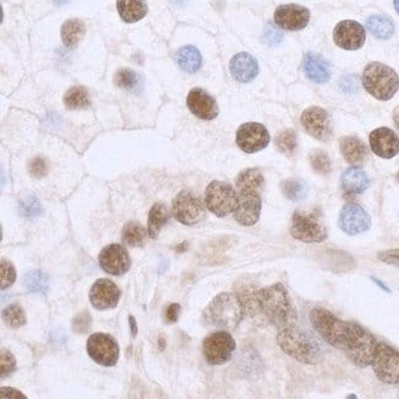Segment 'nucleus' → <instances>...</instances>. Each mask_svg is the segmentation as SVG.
Masks as SVG:
<instances>
[{
	"label": "nucleus",
	"mask_w": 399,
	"mask_h": 399,
	"mask_svg": "<svg viewBox=\"0 0 399 399\" xmlns=\"http://www.w3.org/2000/svg\"><path fill=\"white\" fill-rule=\"evenodd\" d=\"M236 349V341L229 332L220 330L208 335L203 341V354L208 364L219 366L229 363Z\"/></svg>",
	"instance_id": "10"
},
{
	"label": "nucleus",
	"mask_w": 399,
	"mask_h": 399,
	"mask_svg": "<svg viewBox=\"0 0 399 399\" xmlns=\"http://www.w3.org/2000/svg\"><path fill=\"white\" fill-rule=\"evenodd\" d=\"M291 236L306 243H320L328 237V231L320 217L313 212L296 210L290 222Z\"/></svg>",
	"instance_id": "8"
},
{
	"label": "nucleus",
	"mask_w": 399,
	"mask_h": 399,
	"mask_svg": "<svg viewBox=\"0 0 399 399\" xmlns=\"http://www.w3.org/2000/svg\"><path fill=\"white\" fill-rule=\"evenodd\" d=\"M310 322L313 330L328 344L344 350L349 335V322L339 320L330 311L322 307H315L310 311Z\"/></svg>",
	"instance_id": "6"
},
{
	"label": "nucleus",
	"mask_w": 399,
	"mask_h": 399,
	"mask_svg": "<svg viewBox=\"0 0 399 399\" xmlns=\"http://www.w3.org/2000/svg\"><path fill=\"white\" fill-rule=\"evenodd\" d=\"M301 124L311 137L320 142H327L333 133L330 114L325 109L317 106L304 111V114H301Z\"/></svg>",
	"instance_id": "15"
},
{
	"label": "nucleus",
	"mask_w": 399,
	"mask_h": 399,
	"mask_svg": "<svg viewBox=\"0 0 399 399\" xmlns=\"http://www.w3.org/2000/svg\"><path fill=\"white\" fill-rule=\"evenodd\" d=\"M276 148L279 149V151L285 155H292L295 153L296 147H297V138L296 133L291 129L284 130L280 134H278L276 138Z\"/></svg>",
	"instance_id": "40"
},
{
	"label": "nucleus",
	"mask_w": 399,
	"mask_h": 399,
	"mask_svg": "<svg viewBox=\"0 0 399 399\" xmlns=\"http://www.w3.org/2000/svg\"><path fill=\"white\" fill-rule=\"evenodd\" d=\"M281 191L284 193V196L292 202L304 201L309 194L307 184L304 181L296 180V178H289V180L283 181Z\"/></svg>",
	"instance_id": "35"
},
{
	"label": "nucleus",
	"mask_w": 399,
	"mask_h": 399,
	"mask_svg": "<svg viewBox=\"0 0 399 399\" xmlns=\"http://www.w3.org/2000/svg\"><path fill=\"white\" fill-rule=\"evenodd\" d=\"M394 1V8H395V11L399 14V0H393Z\"/></svg>",
	"instance_id": "54"
},
{
	"label": "nucleus",
	"mask_w": 399,
	"mask_h": 399,
	"mask_svg": "<svg viewBox=\"0 0 399 399\" xmlns=\"http://www.w3.org/2000/svg\"><path fill=\"white\" fill-rule=\"evenodd\" d=\"M0 366H1V379L9 377L16 371V359L11 350L1 349L0 351Z\"/></svg>",
	"instance_id": "43"
},
{
	"label": "nucleus",
	"mask_w": 399,
	"mask_h": 399,
	"mask_svg": "<svg viewBox=\"0 0 399 399\" xmlns=\"http://www.w3.org/2000/svg\"><path fill=\"white\" fill-rule=\"evenodd\" d=\"M310 163L313 171L318 175H328L332 171V163L328 154L320 149L313 150L310 154Z\"/></svg>",
	"instance_id": "39"
},
{
	"label": "nucleus",
	"mask_w": 399,
	"mask_h": 399,
	"mask_svg": "<svg viewBox=\"0 0 399 399\" xmlns=\"http://www.w3.org/2000/svg\"><path fill=\"white\" fill-rule=\"evenodd\" d=\"M238 194L231 184L212 181L205 191V207L217 217H225L236 210Z\"/></svg>",
	"instance_id": "9"
},
{
	"label": "nucleus",
	"mask_w": 399,
	"mask_h": 399,
	"mask_svg": "<svg viewBox=\"0 0 399 399\" xmlns=\"http://www.w3.org/2000/svg\"><path fill=\"white\" fill-rule=\"evenodd\" d=\"M341 188L348 194H360L365 192L370 186L367 175L360 168H349L341 173L340 177Z\"/></svg>",
	"instance_id": "26"
},
{
	"label": "nucleus",
	"mask_w": 399,
	"mask_h": 399,
	"mask_svg": "<svg viewBox=\"0 0 399 399\" xmlns=\"http://www.w3.org/2000/svg\"><path fill=\"white\" fill-rule=\"evenodd\" d=\"M121 290L114 281L99 279L90 290V301L95 309L100 311L111 310L119 305Z\"/></svg>",
	"instance_id": "20"
},
{
	"label": "nucleus",
	"mask_w": 399,
	"mask_h": 399,
	"mask_svg": "<svg viewBox=\"0 0 399 399\" xmlns=\"http://www.w3.org/2000/svg\"><path fill=\"white\" fill-rule=\"evenodd\" d=\"M370 147L379 158H394L399 153L398 135L386 127L374 129L370 134Z\"/></svg>",
	"instance_id": "22"
},
{
	"label": "nucleus",
	"mask_w": 399,
	"mask_h": 399,
	"mask_svg": "<svg viewBox=\"0 0 399 399\" xmlns=\"http://www.w3.org/2000/svg\"><path fill=\"white\" fill-rule=\"evenodd\" d=\"M173 217L186 226H194L205 217L202 201L191 191H181L173 202Z\"/></svg>",
	"instance_id": "11"
},
{
	"label": "nucleus",
	"mask_w": 399,
	"mask_h": 399,
	"mask_svg": "<svg viewBox=\"0 0 399 399\" xmlns=\"http://www.w3.org/2000/svg\"><path fill=\"white\" fill-rule=\"evenodd\" d=\"M90 327H91V316L89 315V312H83L73 320V330L79 334L89 332Z\"/></svg>",
	"instance_id": "44"
},
{
	"label": "nucleus",
	"mask_w": 399,
	"mask_h": 399,
	"mask_svg": "<svg viewBox=\"0 0 399 399\" xmlns=\"http://www.w3.org/2000/svg\"><path fill=\"white\" fill-rule=\"evenodd\" d=\"M85 32H86V27L83 21L79 19H70L62 25L60 36H62V41L65 47L73 48L84 37Z\"/></svg>",
	"instance_id": "31"
},
{
	"label": "nucleus",
	"mask_w": 399,
	"mask_h": 399,
	"mask_svg": "<svg viewBox=\"0 0 399 399\" xmlns=\"http://www.w3.org/2000/svg\"><path fill=\"white\" fill-rule=\"evenodd\" d=\"M340 151L344 156L346 163L355 165L364 161L367 155V149L359 138L344 137L340 139Z\"/></svg>",
	"instance_id": "28"
},
{
	"label": "nucleus",
	"mask_w": 399,
	"mask_h": 399,
	"mask_svg": "<svg viewBox=\"0 0 399 399\" xmlns=\"http://www.w3.org/2000/svg\"><path fill=\"white\" fill-rule=\"evenodd\" d=\"M371 280L374 281V283H376V284H377V285H379L381 289H384V290L387 291V292H391V290H389L387 286L384 285L382 281H379V279H376V278H371Z\"/></svg>",
	"instance_id": "52"
},
{
	"label": "nucleus",
	"mask_w": 399,
	"mask_h": 399,
	"mask_svg": "<svg viewBox=\"0 0 399 399\" xmlns=\"http://www.w3.org/2000/svg\"><path fill=\"white\" fill-rule=\"evenodd\" d=\"M393 121L394 124H395V128H397V130H398L399 133V106L397 107V109H394Z\"/></svg>",
	"instance_id": "51"
},
{
	"label": "nucleus",
	"mask_w": 399,
	"mask_h": 399,
	"mask_svg": "<svg viewBox=\"0 0 399 399\" xmlns=\"http://www.w3.org/2000/svg\"><path fill=\"white\" fill-rule=\"evenodd\" d=\"M274 21L283 30H302L310 21V11L297 4L278 6L274 13Z\"/></svg>",
	"instance_id": "19"
},
{
	"label": "nucleus",
	"mask_w": 399,
	"mask_h": 399,
	"mask_svg": "<svg viewBox=\"0 0 399 399\" xmlns=\"http://www.w3.org/2000/svg\"><path fill=\"white\" fill-rule=\"evenodd\" d=\"M338 225L344 234L355 236L369 230L371 227V217L359 204L348 203L340 212Z\"/></svg>",
	"instance_id": "16"
},
{
	"label": "nucleus",
	"mask_w": 399,
	"mask_h": 399,
	"mask_svg": "<svg viewBox=\"0 0 399 399\" xmlns=\"http://www.w3.org/2000/svg\"><path fill=\"white\" fill-rule=\"evenodd\" d=\"M19 208H20L21 215L25 217H35L40 215L42 212L40 202L35 196H29V197L21 199Z\"/></svg>",
	"instance_id": "42"
},
{
	"label": "nucleus",
	"mask_w": 399,
	"mask_h": 399,
	"mask_svg": "<svg viewBox=\"0 0 399 399\" xmlns=\"http://www.w3.org/2000/svg\"><path fill=\"white\" fill-rule=\"evenodd\" d=\"M1 398H25L24 394L14 388H1Z\"/></svg>",
	"instance_id": "49"
},
{
	"label": "nucleus",
	"mask_w": 399,
	"mask_h": 399,
	"mask_svg": "<svg viewBox=\"0 0 399 399\" xmlns=\"http://www.w3.org/2000/svg\"><path fill=\"white\" fill-rule=\"evenodd\" d=\"M283 40L280 31L276 29L273 25H266L264 30V41L269 46L278 45Z\"/></svg>",
	"instance_id": "47"
},
{
	"label": "nucleus",
	"mask_w": 399,
	"mask_h": 399,
	"mask_svg": "<svg viewBox=\"0 0 399 399\" xmlns=\"http://www.w3.org/2000/svg\"><path fill=\"white\" fill-rule=\"evenodd\" d=\"M181 313V305L180 304H170L165 311V320L168 323H176Z\"/></svg>",
	"instance_id": "48"
},
{
	"label": "nucleus",
	"mask_w": 399,
	"mask_h": 399,
	"mask_svg": "<svg viewBox=\"0 0 399 399\" xmlns=\"http://www.w3.org/2000/svg\"><path fill=\"white\" fill-rule=\"evenodd\" d=\"M262 315L276 330L297 323V312L285 286L276 283L258 291Z\"/></svg>",
	"instance_id": "2"
},
{
	"label": "nucleus",
	"mask_w": 399,
	"mask_h": 399,
	"mask_svg": "<svg viewBox=\"0 0 399 399\" xmlns=\"http://www.w3.org/2000/svg\"><path fill=\"white\" fill-rule=\"evenodd\" d=\"M245 316L238 297L234 294L222 292L212 299L203 312V320L210 327L222 330H236Z\"/></svg>",
	"instance_id": "4"
},
{
	"label": "nucleus",
	"mask_w": 399,
	"mask_h": 399,
	"mask_svg": "<svg viewBox=\"0 0 399 399\" xmlns=\"http://www.w3.org/2000/svg\"><path fill=\"white\" fill-rule=\"evenodd\" d=\"M271 135L266 127L256 122L242 124L237 129L236 143L243 153L255 154L268 147Z\"/></svg>",
	"instance_id": "14"
},
{
	"label": "nucleus",
	"mask_w": 399,
	"mask_h": 399,
	"mask_svg": "<svg viewBox=\"0 0 399 399\" xmlns=\"http://www.w3.org/2000/svg\"><path fill=\"white\" fill-rule=\"evenodd\" d=\"M276 341L286 355L301 364H317L322 356L318 341L309 330L301 328L299 323L278 330Z\"/></svg>",
	"instance_id": "3"
},
{
	"label": "nucleus",
	"mask_w": 399,
	"mask_h": 399,
	"mask_svg": "<svg viewBox=\"0 0 399 399\" xmlns=\"http://www.w3.org/2000/svg\"><path fill=\"white\" fill-rule=\"evenodd\" d=\"M177 65L186 73H196L202 67V55L193 46H184L176 55Z\"/></svg>",
	"instance_id": "30"
},
{
	"label": "nucleus",
	"mask_w": 399,
	"mask_h": 399,
	"mask_svg": "<svg viewBox=\"0 0 399 399\" xmlns=\"http://www.w3.org/2000/svg\"><path fill=\"white\" fill-rule=\"evenodd\" d=\"M264 176L259 168H247L236 180L238 204L234 217L242 226L256 225L262 212L261 191Z\"/></svg>",
	"instance_id": "1"
},
{
	"label": "nucleus",
	"mask_w": 399,
	"mask_h": 399,
	"mask_svg": "<svg viewBox=\"0 0 399 399\" xmlns=\"http://www.w3.org/2000/svg\"><path fill=\"white\" fill-rule=\"evenodd\" d=\"M99 263L106 273L112 276H123L130 269L132 261L126 247L112 243L100 252Z\"/></svg>",
	"instance_id": "17"
},
{
	"label": "nucleus",
	"mask_w": 399,
	"mask_h": 399,
	"mask_svg": "<svg viewBox=\"0 0 399 399\" xmlns=\"http://www.w3.org/2000/svg\"><path fill=\"white\" fill-rule=\"evenodd\" d=\"M114 83L121 89L139 93L142 90V78L128 68L119 69L114 75Z\"/></svg>",
	"instance_id": "36"
},
{
	"label": "nucleus",
	"mask_w": 399,
	"mask_h": 399,
	"mask_svg": "<svg viewBox=\"0 0 399 399\" xmlns=\"http://www.w3.org/2000/svg\"><path fill=\"white\" fill-rule=\"evenodd\" d=\"M363 84L370 95L381 101H388L398 91L399 78L388 65L374 62L366 65L363 74Z\"/></svg>",
	"instance_id": "5"
},
{
	"label": "nucleus",
	"mask_w": 399,
	"mask_h": 399,
	"mask_svg": "<svg viewBox=\"0 0 399 399\" xmlns=\"http://www.w3.org/2000/svg\"><path fill=\"white\" fill-rule=\"evenodd\" d=\"M30 173L36 178L45 177L47 173V163L43 158H35L30 163L29 166Z\"/></svg>",
	"instance_id": "45"
},
{
	"label": "nucleus",
	"mask_w": 399,
	"mask_h": 399,
	"mask_svg": "<svg viewBox=\"0 0 399 399\" xmlns=\"http://www.w3.org/2000/svg\"><path fill=\"white\" fill-rule=\"evenodd\" d=\"M65 107L69 109H84L90 104L88 90L83 86H72L65 95Z\"/></svg>",
	"instance_id": "37"
},
{
	"label": "nucleus",
	"mask_w": 399,
	"mask_h": 399,
	"mask_svg": "<svg viewBox=\"0 0 399 399\" xmlns=\"http://www.w3.org/2000/svg\"><path fill=\"white\" fill-rule=\"evenodd\" d=\"M168 219H170V212H168L166 204H163V203L161 202L155 203L153 207H151V209H150V212H149V237L154 238V240L158 238L161 229L166 225Z\"/></svg>",
	"instance_id": "29"
},
{
	"label": "nucleus",
	"mask_w": 399,
	"mask_h": 399,
	"mask_svg": "<svg viewBox=\"0 0 399 399\" xmlns=\"http://www.w3.org/2000/svg\"><path fill=\"white\" fill-rule=\"evenodd\" d=\"M22 283L27 290L34 294H42L45 295L48 286H50V279L47 274L40 269H34L29 273H26L24 278H22Z\"/></svg>",
	"instance_id": "34"
},
{
	"label": "nucleus",
	"mask_w": 399,
	"mask_h": 399,
	"mask_svg": "<svg viewBox=\"0 0 399 399\" xmlns=\"http://www.w3.org/2000/svg\"><path fill=\"white\" fill-rule=\"evenodd\" d=\"M117 11L124 22L134 24L148 14V6L145 0H117Z\"/></svg>",
	"instance_id": "27"
},
{
	"label": "nucleus",
	"mask_w": 399,
	"mask_h": 399,
	"mask_svg": "<svg viewBox=\"0 0 399 399\" xmlns=\"http://www.w3.org/2000/svg\"><path fill=\"white\" fill-rule=\"evenodd\" d=\"M187 106L196 117L203 121H212L219 114L217 101L210 95L199 88L189 91L187 96Z\"/></svg>",
	"instance_id": "21"
},
{
	"label": "nucleus",
	"mask_w": 399,
	"mask_h": 399,
	"mask_svg": "<svg viewBox=\"0 0 399 399\" xmlns=\"http://www.w3.org/2000/svg\"><path fill=\"white\" fill-rule=\"evenodd\" d=\"M377 258H379V261L384 262V263L389 264V266H399V248L379 251L377 253Z\"/></svg>",
	"instance_id": "46"
},
{
	"label": "nucleus",
	"mask_w": 399,
	"mask_h": 399,
	"mask_svg": "<svg viewBox=\"0 0 399 399\" xmlns=\"http://www.w3.org/2000/svg\"><path fill=\"white\" fill-rule=\"evenodd\" d=\"M230 72H231L234 79L237 81L251 83L252 80L256 79L258 72H259V67L253 55L242 52L232 57L231 62H230Z\"/></svg>",
	"instance_id": "24"
},
{
	"label": "nucleus",
	"mask_w": 399,
	"mask_h": 399,
	"mask_svg": "<svg viewBox=\"0 0 399 399\" xmlns=\"http://www.w3.org/2000/svg\"><path fill=\"white\" fill-rule=\"evenodd\" d=\"M86 349L90 358L101 366L111 367L119 363V345L111 334L95 333L90 335Z\"/></svg>",
	"instance_id": "12"
},
{
	"label": "nucleus",
	"mask_w": 399,
	"mask_h": 399,
	"mask_svg": "<svg viewBox=\"0 0 399 399\" xmlns=\"http://www.w3.org/2000/svg\"><path fill=\"white\" fill-rule=\"evenodd\" d=\"M16 280V269L13 263L6 259L0 262V288L1 290H6L9 286L13 285Z\"/></svg>",
	"instance_id": "41"
},
{
	"label": "nucleus",
	"mask_w": 399,
	"mask_h": 399,
	"mask_svg": "<svg viewBox=\"0 0 399 399\" xmlns=\"http://www.w3.org/2000/svg\"><path fill=\"white\" fill-rule=\"evenodd\" d=\"M335 45L346 50H356L364 46L366 32L364 26L353 20L340 21L333 32Z\"/></svg>",
	"instance_id": "18"
},
{
	"label": "nucleus",
	"mask_w": 399,
	"mask_h": 399,
	"mask_svg": "<svg viewBox=\"0 0 399 399\" xmlns=\"http://www.w3.org/2000/svg\"><path fill=\"white\" fill-rule=\"evenodd\" d=\"M147 230L138 222H129L122 230V241L130 247H142L145 243Z\"/></svg>",
	"instance_id": "33"
},
{
	"label": "nucleus",
	"mask_w": 399,
	"mask_h": 399,
	"mask_svg": "<svg viewBox=\"0 0 399 399\" xmlns=\"http://www.w3.org/2000/svg\"><path fill=\"white\" fill-rule=\"evenodd\" d=\"M305 75L313 83L325 84L330 79V65L320 55L307 53L304 58Z\"/></svg>",
	"instance_id": "25"
},
{
	"label": "nucleus",
	"mask_w": 399,
	"mask_h": 399,
	"mask_svg": "<svg viewBox=\"0 0 399 399\" xmlns=\"http://www.w3.org/2000/svg\"><path fill=\"white\" fill-rule=\"evenodd\" d=\"M371 366L379 381L384 384H399V351L392 346L377 343L374 363Z\"/></svg>",
	"instance_id": "13"
},
{
	"label": "nucleus",
	"mask_w": 399,
	"mask_h": 399,
	"mask_svg": "<svg viewBox=\"0 0 399 399\" xmlns=\"http://www.w3.org/2000/svg\"><path fill=\"white\" fill-rule=\"evenodd\" d=\"M258 291L259 290L257 289V286L248 279H241L237 281L235 285V295L241 302L245 315L248 316L252 320H257L261 316L263 317L258 301Z\"/></svg>",
	"instance_id": "23"
},
{
	"label": "nucleus",
	"mask_w": 399,
	"mask_h": 399,
	"mask_svg": "<svg viewBox=\"0 0 399 399\" xmlns=\"http://www.w3.org/2000/svg\"><path fill=\"white\" fill-rule=\"evenodd\" d=\"M1 317H3L4 323L9 328H13V330L20 328L22 325H25L26 322H27L25 311L22 310V307L16 305V304L8 306L6 309H4L3 312H1Z\"/></svg>",
	"instance_id": "38"
},
{
	"label": "nucleus",
	"mask_w": 399,
	"mask_h": 399,
	"mask_svg": "<svg viewBox=\"0 0 399 399\" xmlns=\"http://www.w3.org/2000/svg\"><path fill=\"white\" fill-rule=\"evenodd\" d=\"M129 323H130V330H132V337H135L138 330H137V322H135V318H134L133 316L129 317Z\"/></svg>",
	"instance_id": "50"
},
{
	"label": "nucleus",
	"mask_w": 399,
	"mask_h": 399,
	"mask_svg": "<svg viewBox=\"0 0 399 399\" xmlns=\"http://www.w3.org/2000/svg\"><path fill=\"white\" fill-rule=\"evenodd\" d=\"M70 0H53V3H55V6H65V4H68Z\"/></svg>",
	"instance_id": "53"
},
{
	"label": "nucleus",
	"mask_w": 399,
	"mask_h": 399,
	"mask_svg": "<svg viewBox=\"0 0 399 399\" xmlns=\"http://www.w3.org/2000/svg\"><path fill=\"white\" fill-rule=\"evenodd\" d=\"M377 341L361 325L349 322V335L344 346L348 359L358 367L365 369L374 363Z\"/></svg>",
	"instance_id": "7"
},
{
	"label": "nucleus",
	"mask_w": 399,
	"mask_h": 399,
	"mask_svg": "<svg viewBox=\"0 0 399 399\" xmlns=\"http://www.w3.org/2000/svg\"><path fill=\"white\" fill-rule=\"evenodd\" d=\"M366 26H367V30L379 40H388L394 34L393 21L387 16H370Z\"/></svg>",
	"instance_id": "32"
}]
</instances>
